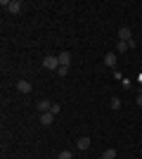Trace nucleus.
<instances>
[{
  "instance_id": "4468645a",
  "label": "nucleus",
  "mask_w": 142,
  "mask_h": 159,
  "mask_svg": "<svg viewBox=\"0 0 142 159\" xmlns=\"http://www.w3.org/2000/svg\"><path fill=\"white\" fill-rule=\"evenodd\" d=\"M71 157H74V154H71V150H64V152L59 154V159H71Z\"/></svg>"
},
{
  "instance_id": "a211bd4d",
  "label": "nucleus",
  "mask_w": 142,
  "mask_h": 159,
  "mask_svg": "<svg viewBox=\"0 0 142 159\" xmlns=\"http://www.w3.org/2000/svg\"><path fill=\"white\" fill-rule=\"evenodd\" d=\"M137 107H142V93L137 95Z\"/></svg>"
},
{
  "instance_id": "ddd939ff",
  "label": "nucleus",
  "mask_w": 142,
  "mask_h": 159,
  "mask_svg": "<svg viewBox=\"0 0 142 159\" xmlns=\"http://www.w3.org/2000/svg\"><path fill=\"white\" fill-rule=\"evenodd\" d=\"M121 86L126 88V90H130V88H133V81H130V79H123V81H121Z\"/></svg>"
},
{
  "instance_id": "20e7f679",
  "label": "nucleus",
  "mask_w": 142,
  "mask_h": 159,
  "mask_svg": "<svg viewBox=\"0 0 142 159\" xmlns=\"http://www.w3.org/2000/svg\"><path fill=\"white\" fill-rule=\"evenodd\" d=\"M116 62H118L116 52H107V55H104V64H107L109 69H116Z\"/></svg>"
},
{
  "instance_id": "dca6fc26",
  "label": "nucleus",
  "mask_w": 142,
  "mask_h": 159,
  "mask_svg": "<svg viewBox=\"0 0 142 159\" xmlns=\"http://www.w3.org/2000/svg\"><path fill=\"white\" fill-rule=\"evenodd\" d=\"M114 79H116V81H123V79H126V76H123V74L118 71V69H114Z\"/></svg>"
},
{
  "instance_id": "f03ea898",
  "label": "nucleus",
  "mask_w": 142,
  "mask_h": 159,
  "mask_svg": "<svg viewBox=\"0 0 142 159\" xmlns=\"http://www.w3.org/2000/svg\"><path fill=\"white\" fill-rule=\"evenodd\" d=\"M118 40H123V43L133 40V31H130L128 26H121V29H118Z\"/></svg>"
},
{
  "instance_id": "f8f14e48",
  "label": "nucleus",
  "mask_w": 142,
  "mask_h": 159,
  "mask_svg": "<svg viewBox=\"0 0 142 159\" xmlns=\"http://www.w3.org/2000/svg\"><path fill=\"white\" fill-rule=\"evenodd\" d=\"M109 107H111V109H121V100H118V98H111V100H109Z\"/></svg>"
},
{
  "instance_id": "9d476101",
  "label": "nucleus",
  "mask_w": 142,
  "mask_h": 159,
  "mask_svg": "<svg viewBox=\"0 0 142 159\" xmlns=\"http://www.w3.org/2000/svg\"><path fill=\"white\" fill-rule=\"evenodd\" d=\"M128 50H130V45H128V43L118 40V45H116V52H118V55H123V52H128Z\"/></svg>"
},
{
  "instance_id": "39448f33",
  "label": "nucleus",
  "mask_w": 142,
  "mask_h": 159,
  "mask_svg": "<svg viewBox=\"0 0 142 159\" xmlns=\"http://www.w3.org/2000/svg\"><path fill=\"white\" fill-rule=\"evenodd\" d=\"M17 90H19V93H24V95H28L31 90H33V86H31L28 81H24V79H21L19 83H17Z\"/></svg>"
},
{
  "instance_id": "423d86ee",
  "label": "nucleus",
  "mask_w": 142,
  "mask_h": 159,
  "mask_svg": "<svg viewBox=\"0 0 142 159\" xmlns=\"http://www.w3.org/2000/svg\"><path fill=\"white\" fill-rule=\"evenodd\" d=\"M21 7H24V5H21L19 0H10V5H7V12H12V14H19V12H21Z\"/></svg>"
},
{
  "instance_id": "1a4fd4ad",
  "label": "nucleus",
  "mask_w": 142,
  "mask_h": 159,
  "mask_svg": "<svg viewBox=\"0 0 142 159\" xmlns=\"http://www.w3.org/2000/svg\"><path fill=\"white\" fill-rule=\"evenodd\" d=\"M76 147H78L81 152H85V150H90V138H78V140H76Z\"/></svg>"
},
{
  "instance_id": "f3484780",
  "label": "nucleus",
  "mask_w": 142,
  "mask_h": 159,
  "mask_svg": "<svg viewBox=\"0 0 142 159\" xmlns=\"http://www.w3.org/2000/svg\"><path fill=\"white\" fill-rule=\"evenodd\" d=\"M50 112H52L54 116H57V114H59V105H57V102H52V109H50Z\"/></svg>"
},
{
  "instance_id": "f257e3e1",
  "label": "nucleus",
  "mask_w": 142,
  "mask_h": 159,
  "mask_svg": "<svg viewBox=\"0 0 142 159\" xmlns=\"http://www.w3.org/2000/svg\"><path fill=\"white\" fill-rule=\"evenodd\" d=\"M43 66H45V69H50V71H57V69H59V57L47 55L45 60H43Z\"/></svg>"
},
{
  "instance_id": "9b49d317",
  "label": "nucleus",
  "mask_w": 142,
  "mask_h": 159,
  "mask_svg": "<svg viewBox=\"0 0 142 159\" xmlns=\"http://www.w3.org/2000/svg\"><path fill=\"white\" fill-rule=\"evenodd\" d=\"M102 159H116V150H114V147L104 150V152H102Z\"/></svg>"
},
{
  "instance_id": "0eeeda50",
  "label": "nucleus",
  "mask_w": 142,
  "mask_h": 159,
  "mask_svg": "<svg viewBox=\"0 0 142 159\" xmlns=\"http://www.w3.org/2000/svg\"><path fill=\"white\" fill-rule=\"evenodd\" d=\"M41 124H43V126H52V124H54V114L52 112L41 114Z\"/></svg>"
},
{
  "instance_id": "2eb2a0df",
  "label": "nucleus",
  "mask_w": 142,
  "mask_h": 159,
  "mask_svg": "<svg viewBox=\"0 0 142 159\" xmlns=\"http://www.w3.org/2000/svg\"><path fill=\"white\" fill-rule=\"evenodd\" d=\"M57 74H59V76H67V74H69V66H59V69H57Z\"/></svg>"
},
{
  "instance_id": "7ed1b4c3",
  "label": "nucleus",
  "mask_w": 142,
  "mask_h": 159,
  "mask_svg": "<svg viewBox=\"0 0 142 159\" xmlns=\"http://www.w3.org/2000/svg\"><path fill=\"white\" fill-rule=\"evenodd\" d=\"M57 57H59V66H69L71 64V52H69V50H62Z\"/></svg>"
},
{
  "instance_id": "6e6552de",
  "label": "nucleus",
  "mask_w": 142,
  "mask_h": 159,
  "mask_svg": "<svg viewBox=\"0 0 142 159\" xmlns=\"http://www.w3.org/2000/svg\"><path fill=\"white\" fill-rule=\"evenodd\" d=\"M36 107H38V112H41V114H45V112H50V109H52V102H50V100H41Z\"/></svg>"
}]
</instances>
